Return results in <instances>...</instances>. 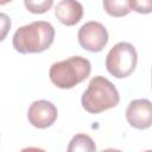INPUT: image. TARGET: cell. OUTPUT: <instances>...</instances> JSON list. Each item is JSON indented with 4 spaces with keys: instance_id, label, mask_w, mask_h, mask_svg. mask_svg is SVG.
<instances>
[{
    "instance_id": "cell-1",
    "label": "cell",
    "mask_w": 152,
    "mask_h": 152,
    "mask_svg": "<svg viewBox=\"0 0 152 152\" xmlns=\"http://www.w3.org/2000/svg\"><path fill=\"white\" fill-rule=\"evenodd\" d=\"M53 39V26L48 21L38 20L19 27L13 34L12 44L20 53H39L48 50Z\"/></svg>"
},
{
    "instance_id": "cell-2",
    "label": "cell",
    "mask_w": 152,
    "mask_h": 152,
    "mask_svg": "<svg viewBox=\"0 0 152 152\" xmlns=\"http://www.w3.org/2000/svg\"><path fill=\"white\" fill-rule=\"evenodd\" d=\"M119 101L120 95L116 87L103 76L93 77L81 97L82 107L90 114H100L114 108Z\"/></svg>"
},
{
    "instance_id": "cell-3",
    "label": "cell",
    "mask_w": 152,
    "mask_h": 152,
    "mask_svg": "<svg viewBox=\"0 0 152 152\" xmlns=\"http://www.w3.org/2000/svg\"><path fill=\"white\" fill-rule=\"evenodd\" d=\"M91 71L89 59L82 56H72L68 59L56 62L51 65L49 77L51 82L61 89H71L83 82Z\"/></svg>"
},
{
    "instance_id": "cell-4",
    "label": "cell",
    "mask_w": 152,
    "mask_h": 152,
    "mask_svg": "<svg viewBox=\"0 0 152 152\" xmlns=\"http://www.w3.org/2000/svg\"><path fill=\"white\" fill-rule=\"evenodd\" d=\"M138 63V53L135 48L127 42L115 44L106 57V68L110 75L116 78L129 76Z\"/></svg>"
},
{
    "instance_id": "cell-5",
    "label": "cell",
    "mask_w": 152,
    "mask_h": 152,
    "mask_svg": "<svg viewBox=\"0 0 152 152\" xmlns=\"http://www.w3.org/2000/svg\"><path fill=\"white\" fill-rule=\"evenodd\" d=\"M80 45L90 52H100L108 43L107 28L99 21H88L78 30Z\"/></svg>"
},
{
    "instance_id": "cell-6",
    "label": "cell",
    "mask_w": 152,
    "mask_h": 152,
    "mask_svg": "<svg viewBox=\"0 0 152 152\" xmlns=\"http://www.w3.org/2000/svg\"><path fill=\"white\" fill-rule=\"evenodd\" d=\"M58 116L56 106L46 100H38L31 103L27 112L28 122L36 128H48L55 124Z\"/></svg>"
},
{
    "instance_id": "cell-7",
    "label": "cell",
    "mask_w": 152,
    "mask_h": 152,
    "mask_svg": "<svg viewBox=\"0 0 152 152\" xmlns=\"http://www.w3.org/2000/svg\"><path fill=\"white\" fill-rule=\"evenodd\" d=\"M126 120L137 129L150 128L152 126V102L147 99L131 101L126 109Z\"/></svg>"
},
{
    "instance_id": "cell-8",
    "label": "cell",
    "mask_w": 152,
    "mask_h": 152,
    "mask_svg": "<svg viewBox=\"0 0 152 152\" xmlns=\"http://www.w3.org/2000/svg\"><path fill=\"white\" fill-rule=\"evenodd\" d=\"M55 14L63 25L74 26L83 17V6L78 1L62 0L56 5Z\"/></svg>"
},
{
    "instance_id": "cell-9",
    "label": "cell",
    "mask_w": 152,
    "mask_h": 152,
    "mask_svg": "<svg viewBox=\"0 0 152 152\" xmlns=\"http://www.w3.org/2000/svg\"><path fill=\"white\" fill-rule=\"evenodd\" d=\"M66 152H96V145L89 135L78 133L71 138Z\"/></svg>"
},
{
    "instance_id": "cell-10",
    "label": "cell",
    "mask_w": 152,
    "mask_h": 152,
    "mask_svg": "<svg viewBox=\"0 0 152 152\" xmlns=\"http://www.w3.org/2000/svg\"><path fill=\"white\" fill-rule=\"evenodd\" d=\"M102 5L104 11L112 17H124L131 12L129 2L126 0H104Z\"/></svg>"
},
{
    "instance_id": "cell-11",
    "label": "cell",
    "mask_w": 152,
    "mask_h": 152,
    "mask_svg": "<svg viewBox=\"0 0 152 152\" xmlns=\"http://www.w3.org/2000/svg\"><path fill=\"white\" fill-rule=\"evenodd\" d=\"M24 5L26 8L32 12V13H44L50 10V7L53 5L52 0H44V1H31V0H25Z\"/></svg>"
},
{
    "instance_id": "cell-12",
    "label": "cell",
    "mask_w": 152,
    "mask_h": 152,
    "mask_svg": "<svg viewBox=\"0 0 152 152\" xmlns=\"http://www.w3.org/2000/svg\"><path fill=\"white\" fill-rule=\"evenodd\" d=\"M131 11L147 14L152 12V0H128Z\"/></svg>"
},
{
    "instance_id": "cell-13",
    "label": "cell",
    "mask_w": 152,
    "mask_h": 152,
    "mask_svg": "<svg viewBox=\"0 0 152 152\" xmlns=\"http://www.w3.org/2000/svg\"><path fill=\"white\" fill-rule=\"evenodd\" d=\"M20 152H46V151L38 147H26V148H23Z\"/></svg>"
},
{
    "instance_id": "cell-14",
    "label": "cell",
    "mask_w": 152,
    "mask_h": 152,
    "mask_svg": "<svg viewBox=\"0 0 152 152\" xmlns=\"http://www.w3.org/2000/svg\"><path fill=\"white\" fill-rule=\"evenodd\" d=\"M101 152H122V151L116 150V148H106V150H102Z\"/></svg>"
},
{
    "instance_id": "cell-15",
    "label": "cell",
    "mask_w": 152,
    "mask_h": 152,
    "mask_svg": "<svg viewBox=\"0 0 152 152\" xmlns=\"http://www.w3.org/2000/svg\"><path fill=\"white\" fill-rule=\"evenodd\" d=\"M144 152H152V150H147V151H144Z\"/></svg>"
}]
</instances>
